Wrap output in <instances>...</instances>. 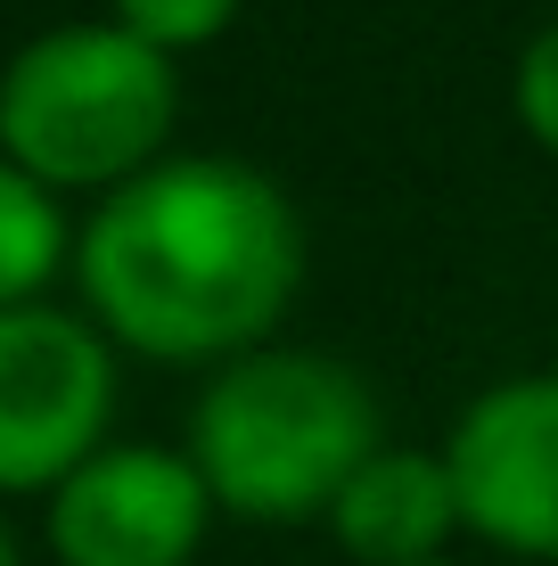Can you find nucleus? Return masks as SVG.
<instances>
[{
  "label": "nucleus",
  "mask_w": 558,
  "mask_h": 566,
  "mask_svg": "<svg viewBox=\"0 0 558 566\" xmlns=\"http://www.w3.org/2000/svg\"><path fill=\"white\" fill-rule=\"evenodd\" d=\"M428 566H460V558H428Z\"/></svg>",
  "instance_id": "nucleus-12"
},
{
  "label": "nucleus",
  "mask_w": 558,
  "mask_h": 566,
  "mask_svg": "<svg viewBox=\"0 0 558 566\" xmlns=\"http://www.w3.org/2000/svg\"><path fill=\"white\" fill-rule=\"evenodd\" d=\"M115 419V345L91 312H0V493H57Z\"/></svg>",
  "instance_id": "nucleus-4"
},
{
  "label": "nucleus",
  "mask_w": 558,
  "mask_h": 566,
  "mask_svg": "<svg viewBox=\"0 0 558 566\" xmlns=\"http://www.w3.org/2000/svg\"><path fill=\"white\" fill-rule=\"evenodd\" d=\"M198 460L181 443H107L50 493L57 566H198L214 525Z\"/></svg>",
  "instance_id": "nucleus-6"
},
{
  "label": "nucleus",
  "mask_w": 558,
  "mask_h": 566,
  "mask_svg": "<svg viewBox=\"0 0 558 566\" xmlns=\"http://www.w3.org/2000/svg\"><path fill=\"white\" fill-rule=\"evenodd\" d=\"M460 534V493L435 443H378L329 510V542L354 566H428Z\"/></svg>",
  "instance_id": "nucleus-7"
},
{
  "label": "nucleus",
  "mask_w": 558,
  "mask_h": 566,
  "mask_svg": "<svg viewBox=\"0 0 558 566\" xmlns=\"http://www.w3.org/2000/svg\"><path fill=\"white\" fill-rule=\"evenodd\" d=\"M66 255H74V222L57 206V189H42L33 172H17L0 156V312L42 304V287L57 280Z\"/></svg>",
  "instance_id": "nucleus-8"
},
{
  "label": "nucleus",
  "mask_w": 558,
  "mask_h": 566,
  "mask_svg": "<svg viewBox=\"0 0 558 566\" xmlns=\"http://www.w3.org/2000/svg\"><path fill=\"white\" fill-rule=\"evenodd\" d=\"M387 443L370 378L320 345H263L222 361L189 402V443L222 517L246 525H329L354 468Z\"/></svg>",
  "instance_id": "nucleus-2"
},
{
  "label": "nucleus",
  "mask_w": 558,
  "mask_h": 566,
  "mask_svg": "<svg viewBox=\"0 0 558 566\" xmlns=\"http://www.w3.org/2000/svg\"><path fill=\"white\" fill-rule=\"evenodd\" d=\"M246 0H107V17L124 33H140L148 50L189 57V50H214L230 25H239Z\"/></svg>",
  "instance_id": "nucleus-9"
},
{
  "label": "nucleus",
  "mask_w": 558,
  "mask_h": 566,
  "mask_svg": "<svg viewBox=\"0 0 558 566\" xmlns=\"http://www.w3.org/2000/svg\"><path fill=\"white\" fill-rule=\"evenodd\" d=\"M304 271L313 239L296 198L263 165L214 148H172L140 181L107 189L74 230V280L99 337L206 378L280 345Z\"/></svg>",
  "instance_id": "nucleus-1"
},
{
  "label": "nucleus",
  "mask_w": 558,
  "mask_h": 566,
  "mask_svg": "<svg viewBox=\"0 0 558 566\" xmlns=\"http://www.w3.org/2000/svg\"><path fill=\"white\" fill-rule=\"evenodd\" d=\"M435 452L460 493V534L502 558L558 566V369L476 386Z\"/></svg>",
  "instance_id": "nucleus-5"
},
{
  "label": "nucleus",
  "mask_w": 558,
  "mask_h": 566,
  "mask_svg": "<svg viewBox=\"0 0 558 566\" xmlns=\"http://www.w3.org/2000/svg\"><path fill=\"white\" fill-rule=\"evenodd\" d=\"M181 57L148 50L115 17L50 25L0 66V156L42 189H124L172 156Z\"/></svg>",
  "instance_id": "nucleus-3"
},
{
  "label": "nucleus",
  "mask_w": 558,
  "mask_h": 566,
  "mask_svg": "<svg viewBox=\"0 0 558 566\" xmlns=\"http://www.w3.org/2000/svg\"><path fill=\"white\" fill-rule=\"evenodd\" d=\"M509 115H517V132H526V140L558 165V17H543V25L517 42V66H509Z\"/></svg>",
  "instance_id": "nucleus-10"
},
{
  "label": "nucleus",
  "mask_w": 558,
  "mask_h": 566,
  "mask_svg": "<svg viewBox=\"0 0 558 566\" xmlns=\"http://www.w3.org/2000/svg\"><path fill=\"white\" fill-rule=\"evenodd\" d=\"M0 566H17V542H9V525H0Z\"/></svg>",
  "instance_id": "nucleus-11"
}]
</instances>
